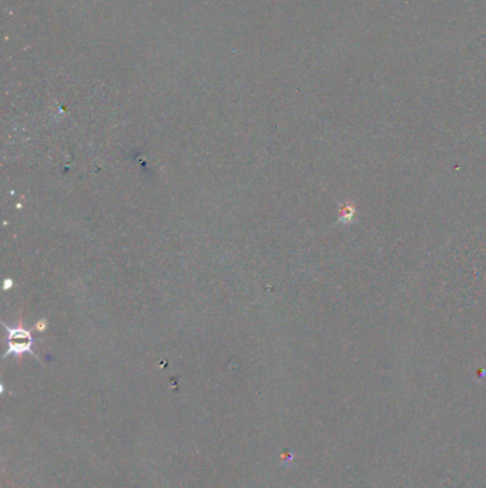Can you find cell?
Returning a JSON list of instances; mask_svg holds the SVG:
<instances>
[{
    "mask_svg": "<svg viewBox=\"0 0 486 488\" xmlns=\"http://www.w3.org/2000/svg\"><path fill=\"white\" fill-rule=\"evenodd\" d=\"M6 330L9 331V351L8 354H21V353H28L32 351V346H33V339L30 336V332L25 328L20 327H9L8 324H5Z\"/></svg>",
    "mask_w": 486,
    "mask_h": 488,
    "instance_id": "obj_1",
    "label": "cell"
}]
</instances>
